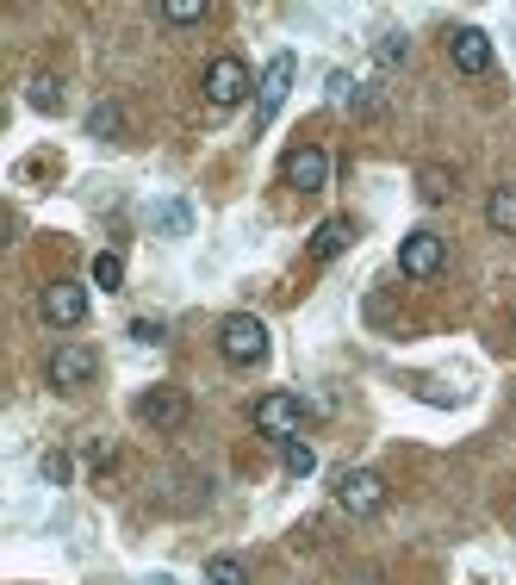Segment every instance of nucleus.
I'll use <instances>...</instances> for the list:
<instances>
[{"mask_svg": "<svg viewBox=\"0 0 516 585\" xmlns=\"http://www.w3.org/2000/svg\"><path fill=\"white\" fill-rule=\"evenodd\" d=\"M218 355L231 361V368H255V361H268V324L255 312H231L218 324Z\"/></svg>", "mask_w": 516, "mask_h": 585, "instance_id": "obj_1", "label": "nucleus"}, {"mask_svg": "<svg viewBox=\"0 0 516 585\" xmlns=\"http://www.w3.org/2000/svg\"><path fill=\"white\" fill-rule=\"evenodd\" d=\"M131 417L143 430H156V436H175L187 417H193V405H187V393L181 386H150V393H143L137 405H131Z\"/></svg>", "mask_w": 516, "mask_h": 585, "instance_id": "obj_2", "label": "nucleus"}, {"mask_svg": "<svg viewBox=\"0 0 516 585\" xmlns=\"http://www.w3.org/2000/svg\"><path fill=\"white\" fill-rule=\"evenodd\" d=\"M336 505L349 517H380L386 511V480L374 467H342L336 473Z\"/></svg>", "mask_w": 516, "mask_h": 585, "instance_id": "obj_3", "label": "nucleus"}, {"mask_svg": "<svg viewBox=\"0 0 516 585\" xmlns=\"http://www.w3.org/2000/svg\"><path fill=\"white\" fill-rule=\"evenodd\" d=\"M293 75H299V57H293V50H274L262 81H255V119H262V125L280 113V100L293 94Z\"/></svg>", "mask_w": 516, "mask_h": 585, "instance_id": "obj_4", "label": "nucleus"}, {"mask_svg": "<svg viewBox=\"0 0 516 585\" xmlns=\"http://www.w3.org/2000/svg\"><path fill=\"white\" fill-rule=\"evenodd\" d=\"M94 374H100V355L88 343H56L50 349V386L81 393V386H94Z\"/></svg>", "mask_w": 516, "mask_h": 585, "instance_id": "obj_5", "label": "nucleus"}, {"mask_svg": "<svg viewBox=\"0 0 516 585\" xmlns=\"http://www.w3.org/2000/svg\"><path fill=\"white\" fill-rule=\"evenodd\" d=\"M249 63L243 57H212V69H206V100L218 106V113H231V106H243L249 100Z\"/></svg>", "mask_w": 516, "mask_h": 585, "instance_id": "obj_6", "label": "nucleus"}, {"mask_svg": "<svg viewBox=\"0 0 516 585\" xmlns=\"http://www.w3.org/2000/svg\"><path fill=\"white\" fill-rule=\"evenodd\" d=\"M280 181L293 187V193H324L330 187V156L318 144H293V150H286V162H280Z\"/></svg>", "mask_w": 516, "mask_h": 585, "instance_id": "obj_7", "label": "nucleus"}, {"mask_svg": "<svg viewBox=\"0 0 516 585\" xmlns=\"http://www.w3.org/2000/svg\"><path fill=\"white\" fill-rule=\"evenodd\" d=\"M299 424H305V399L299 393H262L255 399V430L262 436L286 442V436H299Z\"/></svg>", "mask_w": 516, "mask_h": 585, "instance_id": "obj_8", "label": "nucleus"}, {"mask_svg": "<svg viewBox=\"0 0 516 585\" xmlns=\"http://www.w3.org/2000/svg\"><path fill=\"white\" fill-rule=\"evenodd\" d=\"M442 262H448V243L436 231H411L398 243V274H411V281H436Z\"/></svg>", "mask_w": 516, "mask_h": 585, "instance_id": "obj_9", "label": "nucleus"}, {"mask_svg": "<svg viewBox=\"0 0 516 585\" xmlns=\"http://www.w3.org/2000/svg\"><path fill=\"white\" fill-rule=\"evenodd\" d=\"M38 312H44V324H56V330H75L81 318H88V287L50 281V287L38 293Z\"/></svg>", "mask_w": 516, "mask_h": 585, "instance_id": "obj_10", "label": "nucleus"}, {"mask_svg": "<svg viewBox=\"0 0 516 585\" xmlns=\"http://www.w3.org/2000/svg\"><path fill=\"white\" fill-rule=\"evenodd\" d=\"M448 57H454L461 75H485V69H492V38H485L479 25H454V32H448Z\"/></svg>", "mask_w": 516, "mask_h": 585, "instance_id": "obj_11", "label": "nucleus"}, {"mask_svg": "<svg viewBox=\"0 0 516 585\" xmlns=\"http://www.w3.org/2000/svg\"><path fill=\"white\" fill-rule=\"evenodd\" d=\"M349 243H355V218H324V225L311 231V262H336Z\"/></svg>", "mask_w": 516, "mask_h": 585, "instance_id": "obj_12", "label": "nucleus"}, {"mask_svg": "<svg viewBox=\"0 0 516 585\" xmlns=\"http://www.w3.org/2000/svg\"><path fill=\"white\" fill-rule=\"evenodd\" d=\"M417 200L423 206H448L454 200V169H448V162H423V169H417Z\"/></svg>", "mask_w": 516, "mask_h": 585, "instance_id": "obj_13", "label": "nucleus"}, {"mask_svg": "<svg viewBox=\"0 0 516 585\" xmlns=\"http://www.w3.org/2000/svg\"><path fill=\"white\" fill-rule=\"evenodd\" d=\"M485 225H492L498 237H516V181L492 187V200H485Z\"/></svg>", "mask_w": 516, "mask_h": 585, "instance_id": "obj_14", "label": "nucleus"}, {"mask_svg": "<svg viewBox=\"0 0 516 585\" xmlns=\"http://www.w3.org/2000/svg\"><path fill=\"white\" fill-rule=\"evenodd\" d=\"M25 106H32V113H63V81H56V75H32V81H25Z\"/></svg>", "mask_w": 516, "mask_h": 585, "instance_id": "obj_15", "label": "nucleus"}, {"mask_svg": "<svg viewBox=\"0 0 516 585\" xmlns=\"http://www.w3.org/2000/svg\"><path fill=\"white\" fill-rule=\"evenodd\" d=\"M88 137H100V144H119V137H125V113H119V100H100L94 113H88Z\"/></svg>", "mask_w": 516, "mask_h": 585, "instance_id": "obj_16", "label": "nucleus"}, {"mask_svg": "<svg viewBox=\"0 0 516 585\" xmlns=\"http://www.w3.org/2000/svg\"><path fill=\"white\" fill-rule=\"evenodd\" d=\"M280 467L293 473V480H305V473H318V449H311V442H299V436H286V442H280Z\"/></svg>", "mask_w": 516, "mask_h": 585, "instance_id": "obj_17", "label": "nucleus"}, {"mask_svg": "<svg viewBox=\"0 0 516 585\" xmlns=\"http://www.w3.org/2000/svg\"><path fill=\"white\" fill-rule=\"evenodd\" d=\"M206 585H249V561H243V554H212V561H206Z\"/></svg>", "mask_w": 516, "mask_h": 585, "instance_id": "obj_18", "label": "nucleus"}, {"mask_svg": "<svg viewBox=\"0 0 516 585\" xmlns=\"http://www.w3.org/2000/svg\"><path fill=\"white\" fill-rule=\"evenodd\" d=\"M94 287L100 293H119L125 287V256H112V249H106V256H94Z\"/></svg>", "mask_w": 516, "mask_h": 585, "instance_id": "obj_19", "label": "nucleus"}, {"mask_svg": "<svg viewBox=\"0 0 516 585\" xmlns=\"http://www.w3.org/2000/svg\"><path fill=\"white\" fill-rule=\"evenodd\" d=\"M162 19L168 25H199V19H206V0H168Z\"/></svg>", "mask_w": 516, "mask_h": 585, "instance_id": "obj_20", "label": "nucleus"}, {"mask_svg": "<svg viewBox=\"0 0 516 585\" xmlns=\"http://www.w3.org/2000/svg\"><path fill=\"white\" fill-rule=\"evenodd\" d=\"M187 225H193V212H187V200H168V206H162V231H168V237H181Z\"/></svg>", "mask_w": 516, "mask_h": 585, "instance_id": "obj_21", "label": "nucleus"}, {"mask_svg": "<svg viewBox=\"0 0 516 585\" xmlns=\"http://www.w3.org/2000/svg\"><path fill=\"white\" fill-rule=\"evenodd\" d=\"M405 57H411V38H405V32H386V38H380V63L392 69V63H405Z\"/></svg>", "mask_w": 516, "mask_h": 585, "instance_id": "obj_22", "label": "nucleus"}, {"mask_svg": "<svg viewBox=\"0 0 516 585\" xmlns=\"http://www.w3.org/2000/svg\"><path fill=\"white\" fill-rule=\"evenodd\" d=\"M131 337H137V343H162V318H137Z\"/></svg>", "mask_w": 516, "mask_h": 585, "instance_id": "obj_23", "label": "nucleus"}, {"mask_svg": "<svg viewBox=\"0 0 516 585\" xmlns=\"http://www.w3.org/2000/svg\"><path fill=\"white\" fill-rule=\"evenodd\" d=\"M44 480H69V461L63 455H44Z\"/></svg>", "mask_w": 516, "mask_h": 585, "instance_id": "obj_24", "label": "nucleus"}, {"mask_svg": "<svg viewBox=\"0 0 516 585\" xmlns=\"http://www.w3.org/2000/svg\"><path fill=\"white\" fill-rule=\"evenodd\" d=\"M143 585H175V579H168V573H150V579H143Z\"/></svg>", "mask_w": 516, "mask_h": 585, "instance_id": "obj_25", "label": "nucleus"}]
</instances>
